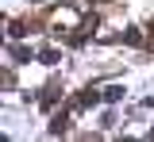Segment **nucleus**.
Segmentation results:
<instances>
[{"label": "nucleus", "mask_w": 154, "mask_h": 142, "mask_svg": "<svg viewBox=\"0 0 154 142\" xmlns=\"http://www.w3.org/2000/svg\"><path fill=\"white\" fill-rule=\"evenodd\" d=\"M100 100H104V92H100V88H85V92L73 100V108H96Z\"/></svg>", "instance_id": "f257e3e1"}, {"label": "nucleus", "mask_w": 154, "mask_h": 142, "mask_svg": "<svg viewBox=\"0 0 154 142\" xmlns=\"http://www.w3.org/2000/svg\"><path fill=\"white\" fill-rule=\"evenodd\" d=\"M66 131V115H54V123H50V135H62Z\"/></svg>", "instance_id": "0eeeda50"}, {"label": "nucleus", "mask_w": 154, "mask_h": 142, "mask_svg": "<svg viewBox=\"0 0 154 142\" xmlns=\"http://www.w3.org/2000/svg\"><path fill=\"white\" fill-rule=\"evenodd\" d=\"M54 100H58V88L50 84V88H46V96H42V108H54Z\"/></svg>", "instance_id": "423d86ee"}, {"label": "nucleus", "mask_w": 154, "mask_h": 142, "mask_svg": "<svg viewBox=\"0 0 154 142\" xmlns=\"http://www.w3.org/2000/svg\"><path fill=\"white\" fill-rule=\"evenodd\" d=\"M123 92H127L123 84H108V88H104V100H108V104H119V100H123Z\"/></svg>", "instance_id": "f03ea898"}, {"label": "nucleus", "mask_w": 154, "mask_h": 142, "mask_svg": "<svg viewBox=\"0 0 154 142\" xmlns=\"http://www.w3.org/2000/svg\"><path fill=\"white\" fill-rule=\"evenodd\" d=\"M38 58H42V65H58V50H54V46H46Z\"/></svg>", "instance_id": "20e7f679"}, {"label": "nucleus", "mask_w": 154, "mask_h": 142, "mask_svg": "<svg viewBox=\"0 0 154 142\" xmlns=\"http://www.w3.org/2000/svg\"><path fill=\"white\" fill-rule=\"evenodd\" d=\"M8 54H12L16 61H27V58H31V50H23V46H8Z\"/></svg>", "instance_id": "39448f33"}, {"label": "nucleus", "mask_w": 154, "mask_h": 142, "mask_svg": "<svg viewBox=\"0 0 154 142\" xmlns=\"http://www.w3.org/2000/svg\"><path fill=\"white\" fill-rule=\"evenodd\" d=\"M119 39L127 42V46H139V42H143V35H139V27H127V31H123Z\"/></svg>", "instance_id": "7ed1b4c3"}]
</instances>
